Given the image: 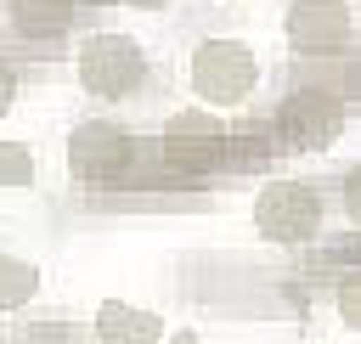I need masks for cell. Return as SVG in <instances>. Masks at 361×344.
I'll list each match as a JSON object with an SVG mask.
<instances>
[{"mask_svg":"<svg viewBox=\"0 0 361 344\" xmlns=\"http://www.w3.org/2000/svg\"><path fill=\"white\" fill-rule=\"evenodd\" d=\"M158 152H164V169L180 175V180H203L226 164V124L209 113V107H180L164 135H158Z\"/></svg>","mask_w":361,"mask_h":344,"instance_id":"3957f363","label":"cell"},{"mask_svg":"<svg viewBox=\"0 0 361 344\" xmlns=\"http://www.w3.org/2000/svg\"><path fill=\"white\" fill-rule=\"evenodd\" d=\"M259 85V56L243 39H197L192 51V90L209 107H237Z\"/></svg>","mask_w":361,"mask_h":344,"instance_id":"277c9868","label":"cell"},{"mask_svg":"<svg viewBox=\"0 0 361 344\" xmlns=\"http://www.w3.org/2000/svg\"><path fill=\"white\" fill-rule=\"evenodd\" d=\"M271 152H282V147H276V130H265V118L226 130V164L231 169H259V164H271Z\"/></svg>","mask_w":361,"mask_h":344,"instance_id":"30bf717a","label":"cell"},{"mask_svg":"<svg viewBox=\"0 0 361 344\" xmlns=\"http://www.w3.org/2000/svg\"><path fill=\"white\" fill-rule=\"evenodd\" d=\"M96 338L102 344H164V321L141 305L124 299H102L96 305Z\"/></svg>","mask_w":361,"mask_h":344,"instance_id":"ba28073f","label":"cell"},{"mask_svg":"<svg viewBox=\"0 0 361 344\" xmlns=\"http://www.w3.org/2000/svg\"><path fill=\"white\" fill-rule=\"evenodd\" d=\"M338 316H344V327L361 333V265L338 276Z\"/></svg>","mask_w":361,"mask_h":344,"instance_id":"4fadbf2b","label":"cell"},{"mask_svg":"<svg viewBox=\"0 0 361 344\" xmlns=\"http://www.w3.org/2000/svg\"><path fill=\"white\" fill-rule=\"evenodd\" d=\"M338 197H344V214L361 226V164H350V169H344V180H338Z\"/></svg>","mask_w":361,"mask_h":344,"instance_id":"5bb4252c","label":"cell"},{"mask_svg":"<svg viewBox=\"0 0 361 344\" xmlns=\"http://www.w3.org/2000/svg\"><path fill=\"white\" fill-rule=\"evenodd\" d=\"M130 6H169V0H130Z\"/></svg>","mask_w":361,"mask_h":344,"instance_id":"2e32d148","label":"cell"},{"mask_svg":"<svg viewBox=\"0 0 361 344\" xmlns=\"http://www.w3.org/2000/svg\"><path fill=\"white\" fill-rule=\"evenodd\" d=\"M282 152H322L338 141L344 130V102L327 90V85H293L282 102H276V118H271Z\"/></svg>","mask_w":361,"mask_h":344,"instance_id":"7a4b0ae2","label":"cell"},{"mask_svg":"<svg viewBox=\"0 0 361 344\" xmlns=\"http://www.w3.org/2000/svg\"><path fill=\"white\" fill-rule=\"evenodd\" d=\"M11 102H17V68L0 56V118L11 113Z\"/></svg>","mask_w":361,"mask_h":344,"instance_id":"9a60e30c","label":"cell"},{"mask_svg":"<svg viewBox=\"0 0 361 344\" xmlns=\"http://www.w3.org/2000/svg\"><path fill=\"white\" fill-rule=\"evenodd\" d=\"M34 293H39V265L0 248V310H23Z\"/></svg>","mask_w":361,"mask_h":344,"instance_id":"8fae6325","label":"cell"},{"mask_svg":"<svg viewBox=\"0 0 361 344\" xmlns=\"http://www.w3.org/2000/svg\"><path fill=\"white\" fill-rule=\"evenodd\" d=\"M0 344H11V338H0Z\"/></svg>","mask_w":361,"mask_h":344,"instance_id":"e0dca14e","label":"cell"},{"mask_svg":"<svg viewBox=\"0 0 361 344\" xmlns=\"http://www.w3.org/2000/svg\"><path fill=\"white\" fill-rule=\"evenodd\" d=\"M135 169V135L113 118H85L68 135V175L85 186H118Z\"/></svg>","mask_w":361,"mask_h":344,"instance_id":"5b68a950","label":"cell"},{"mask_svg":"<svg viewBox=\"0 0 361 344\" xmlns=\"http://www.w3.org/2000/svg\"><path fill=\"white\" fill-rule=\"evenodd\" d=\"M254 226H259V237H271L282 248L310 242L322 231V192L310 180H265L254 197Z\"/></svg>","mask_w":361,"mask_h":344,"instance_id":"8992f818","label":"cell"},{"mask_svg":"<svg viewBox=\"0 0 361 344\" xmlns=\"http://www.w3.org/2000/svg\"><path fill=\"white\" fill-rule=\"evenodd\" d=\"M288 45L305 56H333L355 39V11L344 0H293L288 6Z\"/></svg>","mask_w":361,"mask_h":344,"instance_id":"52a82bcc","label":"cell"},{"mask_svg":"<svg viewBox=\"0 0 361 344\" xmlns=\"http://www.w3.org/2000/svg\"><path fill=\"white\" fill-rule=\"evenodd\" d=\"M73 68H79L85 96H96V102H130L152 79V62L130 34H85Z\"/></svg>","mask_w":361,"mask_h":344,"instance_id":"6da1fadb","label":"cell"},{"mask_svg":"<svg viewBox=\"0 0 361 344\" xmlns=\"http://www.w3.org/2000/svg\"><path fill=\"white\" fill-rule=\"evenodd\" d=\"M34 180V152L23 141H0V186H28Z\"/></svg>","mask_w":361,"mask_h":344,"instance_id":"7c38bea8","label":"cell"},{"mask_svg":"<svg viewBox=\"0 0 361 344\" xmlns=\"http://www.w3.org/2000/svg\"><path fill=\"white\" fill-rule=\"evenodd\" d=\"M73 6H79V0H6L11 28H17L23 39H56V34H68Z\"/></svg>","mask_w":361,"mask_h":344,"instance_id":"9c48e42d","label":"cell"}]
</instances>
